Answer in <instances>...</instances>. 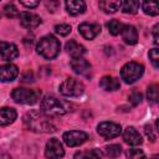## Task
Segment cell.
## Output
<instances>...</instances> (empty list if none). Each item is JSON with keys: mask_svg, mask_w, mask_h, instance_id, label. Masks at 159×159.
Instances as JSON below:
<instances>
[{"mask_svg": "<svg viewBox=\"0 0 159 159\" xmlns=\"http://www.w3.org/2000/svg\"><path fill=\"white\" fill-rule=\"evenodd\" d=\"M143 73H144L143 65L132 61V62L125 63L122 67V70H120V78L125 83L130 84V83H134L137 80H139L143 76Z\"/></svg>", "mask_w": 159, "mask_h": 159, "instance_id": "obj_5", "label": "cell"}, {"mask_svg": "<svg viewBox=\"0 0 159 159\" xmlns=\"http://www.w3.org/2000/svg\"><path fill=\"white\" fill-rule=\"evenodd\" d=\"M60 50H61V43L53 35H46L41 37L36 46V52L47 60L55 58L60 53Z\"/></svg>", "mask_w": 159, "mask_h": 159, "instance_id": "obj_2", "label": "cell"}, {"mask_svg": "<svg viewBox=\"0 0 159 159\" xmlns=\"http://www.w3.org/2000/svg\"><path fill=\"white\" fill-rule=\"evenodd\" d=\"M122 39L128 45H135L138 42V31L133 25H124L122 31Z\"/></svg>", "mask_w": 159, "mask_h": 159, "instance_id": "obj_16", "label": "cell"}, {"mask_svg": "<svg viewBox=\"0 0 159 159\" xmlns=\"http://www.w3.org/2000/svg\"><path fill=\"white\" fill-rule=\"evenodd\" d=\"M66 5V10L70 15H80L83 14L86 11V2L82 0H68L65 2Z\"/></svg>", "mask_w": 159, "mask_h": 159, "instance_id": "obj_17", "label": "cell"}, {"mask_svg": "<svg viewBox=\"0 0 159 159\" xmlns=\"http://www.w3.org/2000/svg\"><path fill=\"white\" fill-rule=\"evenodd\" d=\"M78 32L86 40H93L101 32V25L92 22H82L78 25Z\"/></svg>", "mask_w": 159, "mask_h": 159, "instance_id": "obj_11", "label": "cell"}, {"mask_svg": "<svg viewBox=\"0 0 159 159\" xmlns=\"http://www.w3.org/2000/svg\"><path fill=\"white\" fill-rule=\"evenodd\" d=\"M153 37H154V43L158 45V42H159V41H158V40H159V39H158V25H155L154 29H153Z\"/></svg>", "mask_w": 159, "mask_h": 159, "instance_id": "obj_36", "label": "cell"}, {"mask_svg": "<svg viewBox=\"0 0 159 159\" xmlns=\"http://www.w3.org/2000/svg\"><path fill=\"white\" fill-rule=\"evenodd\" d=\"M71 30H72V27L68 24H60V25H56L55 26V31L60 36H67L71 32Z\"/></svg>", "mask_w": 159, "mask_h": 159, "instance_id": "obj_30", "label": "cell"}, {"mask_svg": "<svg viewBox=\"0 0 159 159\" xmlns=\"http://www.w3.org/2000/svg\"><path fill=\"white\" fill-rule=\"evenodd\" d=\"M20 4L21 5H24V6H26V7H36L40 2L39 1H20Z\"/></svg>", "mask_w": 159, "mask_h": 159, "instance_id": "obj_34", "label": "cell"}, {"mask_svg": "<svg viewBox=\"0 0 159 159\" xmlns=\"http://www.w3.org/2000/svg\"><path fill=\"white\" fill-rule=\"evenodd\" d=\"M142 7H143V11L144 14L149 15V16H157L159 14V7H158V4L154 2V1H144L142 4Z\"/></svg>", "mask_w": 159, "mask_h": 159, "instance_id": "obj_24", "label": "cell"}, {"mask_svg": "<svg viewBox=\"0 0 159 159\" xmlns=\"http://www.w3.org/2000/svg\"><path fill=\"white\" fill-rule=\"evenodd\" d=\"M140 6V2L139 1H134V0H125V1H122V5H120V9L124 14H135L138 11Z\"/></svg>", "mask_w": 159, "mask_h": 159, "instance_id": "obj_23", "label": "cell"}, {"mask_svg": "<svg viewBox=\"0 0 159 159\" xmlns=\"http://www.w3.org/2000/svg\"><path fill=\"white\" fill-rule=\"evenodd\" d=\"M71 67L73 70V72H76L77 75H82V76H87L88 72L91 71V65L87 60L80 57V58H72L71 61Z\"/></svg>", "mask_w": 159, "mask_h": 159, "instance_id": "obj_15", "label": "cell"}, {"mask_svg": "<svg viewBox=\"0 0 159 159\" xmlns=\"http://www.w3.org/2000/svg\"><path fill=\"white\" fill-rule=\"evenodd\" d=\"M41 112L47 117H60L68 112V104L55 96H45L41 101Z\"/></svg>", "mask_w": 159, "mask_h": 159, "instance_id": "obj_3", "label": "cell"}, {"mask_svg": "<svg viewBox=\"0 0 159 159\" xmlns=\"http://www.w3.org/2000/svg\"><path fill=\"white\" fill-rule=\"evenodd\" d=\"M142 98H143V96H142V93L140 92H138V91H133L130 94H129V102L133 104V106H137V104H139L140 102H142Z\"/></svg>", "mask_w": 159, "mask_h": 159, "instance_id": "obj_32", "label": "cell"}, {"mask_svg": "<svg viewBox=\"0 0 159 159\" xmlns=\"http://www.w3.org/2000/svg\"><path fill=\"white\" fill-rule=\"evenodd\" d=\"M17 117V113L14 108L10 107H4L0 108V127H5L11 124Z\"/></svg>", "mask_w": 159, "mask_h": 159, "instance_id": "obj_18", "label": "cell"}, {"mask_svg": "<svg viewBox=\"0 0 159 159\" xmlns=\"http://www.w3.org/2000/svg\"><path fill=\"white\" fill-rule=\"evenodd\" d=\"M0 56L5 61H12L19 56V50L15 43L2 41L0 42Z\"/></svg>", "mask_w": 159, "mask_h": 159, "instance_id": "obj_12", "label": "cell"}, {"mask_svg": "<svg viewBox=\"0 0 159 159\" xmlns=\"http://www.w3.org/2000/svg\"><path fill=\"white\" fill-rule=\"evenodd\" d=\"M4 14L6 17H10V19H14V17H17L20 15L17 7L14 5V4H6L4 6Z\"/></svg>", "mask_w": 159, "mask_h": 159, "instance_id": "obj_28", "label": "cell"}, {"mask_svg": "<svg viewBox=\"0 0 159 159\" xmlns=\"http://www.w3.org/2000/svg\"><path fill=\"white\" fill-rule=\"evenodd\" d=\"M65 155V149L57 138H51L45 147V157L47 159H61Z\"/></svg>", "mask_w": 159, "mask_h": 159, "instance_id": "obj_8", "label": "cell"}, {"mask_svg": "<svg viewBox=\"0 0 159 159\" xmlns=\"http://www.w3.org/2000/svg\"><path fill=\"white\" fill-rule=\"evenodd\" d=\"M20 19V24L22 27L25 29H36L41 22V17L34 12H29V11H24L19 15Z\"/></svg>", "mask_w": 159, "mask_h": 159, "instance_id": "obj_10", "label": "cell"}, {"mask_svg": "<svg viewBox=\"0 0 159 159\" xmlns=\"http://www.w3.org/2000/svg\"><path fill=\"white\" fill-rule=\"evenodd\" d=\"M127 158L128 159H147L144 152L142 149L137 148H130L127 150Z\"/></svg>", "mask_w": 159, "mask_h": 159, "instance_id": "obj_29", "label": "cell"}, {"mask_svg": "<svg viewBox=\"0 0 159 159\" xmlns=\"http://www.w3.org/2000/svg\"><path fill=\"white\" fill-rule=\"evenodd\" d=\"M99 87L103 88L104 91L112 92V91L119 89L120 83H119V81H118L116 77H112V76H103V77L99 80Z\"/></svg>", "mask_w": 159, "mask_h": 159, "instance_id": "obj_20", "label": "cell"}, {"mask_svg": "<svg viewBox=\"0 0 159 159\" xmlns=\"http://www.w3.org/2000/svg\"><path fill=\"white\" fill-rule=\"evenodd\" d=\"M11 97L16 103L35 104L36 102H39V99L41 97V92L39 89H30V88L17 87V88H14V91L11 92Z\"/></svg>", "mask_w": 159, "mask_h": 159, "instance_id": "obj_4", "label": "cell"}, {"mask_svg": "<svg viewBox=\"0 0 159 159\" xmlns=\"http://www.w3.org/2000/svg\"><path fill=\"white\" fill-rule=\"evenodd\" d=\"M154 130H157V129H153L149 124H147L145 127H144V132H145V135L152 140V142H155V139H157V135H155V133H154Z\"/></svg>", "mask_w": 159, "mask_h": 159, "instance_id": "obj_33", "label": "cell"}, {"mask_svg": "<svg viewBox=\"0 0 159 159\" xmlns=\"http://www.w3.org/2000/svg\"><path fill=\"white\" fill-rule=\"evenodd\" d=\"M84 91V86L83 83L73 77H68L66 78L61 84H60V92L61 94L66 96V97H78L83 93Z\"/></svg>", "mask_w": 159, "mask_h": 159, "instance_id": "obj_6", "label": "cell"}, {"mask_svg": "<svg viewBox=\"0 0 159 159\" xmlns=\"http://www.w3.org/2000/svg\"><path fill=\"white\" fill-rule=\"evenodd\" d=\"M66 50L72 56V58H80L86 53V47L75 40H70L66 43Z\"/></svg>", "mask_w": 159, "mask_h": 159, "instance_id": "obj_19", "label": "cell"}, {"mask_svg": "<svg viewBox=\"0 0 159 159\" xmlns=\"http://www.w3.org/2000/svg\"><path fill=\"white\" fill-rule=\"evenodd\" d=\"M98 5L106 14H114L116 11H118L120 9L122 1H118V0H104V1H99Z\"/></svg>", "mask_w": 159, "mask_h": 159, "instance_id": "obj_21", "label": "cell"}, {"mask_svg": "<svg viewBox=\"0 0 159 159\" xmlns=\"http://www.w3.org/2000/svg\"><path fill=\"white\" fill-rule=\"evenodd\" d=\"M19 76V70L15 65L7 63L0 66V82H12Z\"/></svg>", "mask_w": 159, "mask_h": 159, "instance_id": "obj_13", "label": "cell"}, {"mask_svg": "<svg viewBox=\"0 0 159 159\" xmlns=\"http://www.w3.org/2000/svg\"><path fill=\"white\" fill-rule=\"evenodd\" d=\"M46 6H47L48 11H50V10H51V11H55L56 7L58 6V2H57V1H50V2L47 1V2H46Z\"/></svg>", "mask_w": 159, "mask_h": 159, "instance_id": "obj_35", "label": "cell"}, {"mask_svg": "<svg viewBox=\"0 0 159 159\" xmlns=\"http://www.w3.org/2000/svg\"><path fill=\"white\" fill-rule=\"evenodd\" d=\"M103 152L109 158H117L122 153V147L119 144H109V145H106L103 148Z\"/></svg>", "mask_w": 159, "mask_h": 159, "instance_id": "obj_25", "label": "cell"}, {"mask_svg": "<svg viewBox=\"0 0 159 159\" xmlns=\"http://www.w3.org/2000/svg\"><path fill=\"white\" fill-rule=\"evenodd\" d=\"M123 26H124V25H123L120 21H118V20H109V21L107 22L108 31H109V34L113 35V36L119 35L120 31H122V29H123Z\"/></svg>", "mask_w": 159, "mask_h": 159, "instance_id": "obj_26", "label": "cell"}, {"mask_svg": "<svg viewBox=\"0 0 159 159\" xmlns=\"http://www.w3.org/2000/svg\"><path fill=\"white\" fill-rule=\"evenodd\" d=\"M123 140L129 145H140L143 143L142 135L134 127H127L123 132Z\"/></svg>", "mask_w": 159, "mask_h": 159, "instance_id": "obj_14", "label": "cell"}, {"mask_svg": "<svg viewBox=\"0 0 159 159\" xmlns=\"http://www.w3.org/2000/svg\"><path fill=\"white\" fill-rule=\"evenodd\" d=\"M62 139L68 147H78L88 139V135L82 130H68L63 133Z\"/></svg>", "mask_w": 159, "mask_h": 159, "instance_id": "obj_9", "label": "cell"}, {"mask_svg": "<svg viewBox=\"0 0 159 159\" xmlns=\"http://www.w3.org/2000/svg\"><path fill=\"white\" fill-rule=\"evenodd\" d=\"M153 159H158V157H157V155H155V157H154V158H153Z\"/></svg>", "mask_w": 159, "mask_h": 159, "instance_id": "obj_37", "label": "cell"}, {"mask_svg": "<svg viewBox=\"0 0 159 159\" xmlns=\"http://www.w3.org/2000/svg\"><path fill=\"white\" fill-rule=\"evenodd\" d=\"M24 124L29 130L36 133H50L55 132L56 127L45 113L39 111H30L24 116Z\"/></svg>", "mask_w": 159, "mask_h": 159, "instance_id": "obj_1", "label": "cell"}, {"mask_svg": "<svg viewBox=\"0 0 159 159\" xmlns=\"http://www.w3.org/2000/svg\"><path fill=\"white\" fill-rule=\"evenodd\" d=\"M158 84H150L147 89V98L150 103L158 102Z\"/></svg>", "mask_w": 159, "mask_h": 159, "instance_id": "obj_27", "label": "cell"}, {"mask_svg": "<svg viewBox=\"0 0 159 159\" xmlns=\"http://www.w3.org/2000/svg\"><path fill=\"white\" fill-rule=\"evenodd\" d=\"M149 60H150L152 65L154 66V68H158V66H159V63H158V61H159V52H158V48H153V50L149 51Z\"/></svg>", "mask_w": 159, "mask_h": 159, "instance_id": "obj_31", "label": "cell"}, {"mask_svg": "<svg viewBox=\"0 0 159 159\" xmlns=\"http://www.w3.org/2000/svg\"><path fill=\"white\" fill-rule=\"evenodd\" d=\"M97 132L104 139H112L122 133V128L114 122H102L97 125Z\"/></svg>", "mask_w": 159, "mask_h": 159, "instance_id": "obj_7", "label": "cell"}, {"mask_svg": "<svg viewBox=\"0 0 159 159\" xmlns=\"http://www.w3.org/2000/svg\"><path fill=\"white\" fill-rule=\"evenodd\" d=\"M101 158H102V153H101L99 149L77 152L73 157V159H101Z\"/></svg>", "mask_w": 159, "mask_h": 159, "instance_id": "obj_22", "label": "cell"}]
</instances>
